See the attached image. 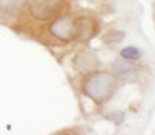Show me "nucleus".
<instances>
[{
    "instance_id": "1",
    "label": "nucleus",
    "mask_w": 155,
    "mask_h": 135,
    "mask_svg": "<svg viewBox=\"0 0 155 135\" xmlns=\"http://www.w3.org/2000/svg\"><path fill=\"white\" fill-rule=\"evenodd\" d=\"M117 88V82L115 77L107 72H95L90 74L87 78L84 80L82 90L84 94L90 98L95 104H105L112 95L115 94Z\"/></svg>"
},
{
    "instance_id": "2",
    "label": "nucleus",
    "mask_w": 155,
    "mask_h": 135,
    "mask_svg": "<svg viewBox=\"0 0 155 135\" xmlns=\"http://www.w3.org/2000/svg\"><path fill=\"white\" fill-rule=\"evenodd\" d=\"M48 34L60 42H72L77 40V18L70 17V15H57L52 18L50 25H48Z\"/></svg>"
},
{
    "instance_id": "3",
    "label": "nucleus",
    "mask_w": 155,
    "mask_h": 135,
    "mask_svg": "<svg viewBox=\"0 0 155 135\" xmlns=\"http://www.w3.org/2000/svg\"><path fill=\"white\" fill-rule=\"evenodd\" d=\"M65 5V0H30L28 12L37 20H50L64 12Z\"/></svg>"
},
{
    "instance_id": "4",
    "label": "nucleus",
    "mask_w": 155,
    "mask_h": 135,
    "mask_svg": "<svg viewBox=\"0 0 155 135\" xmlns=\"http://www.w3.org/2000/svg\"><path fill=\"white\" fill-rule=\"evenodd\" d=\"M75 18H77V30H78L77 40H90L97 32V22L88 15H80V17Z\"/></svg>"
},
{
    "instance_id": "5",
    "label": "nucleus",
    "mask_w": 155,
    "mask_h": 135,
    "mask_svg": "<svg viewBox=\"0 0 155 135\" xmlns=\"http://www.w3.org/2000/svg\"><path fill=\"white\" fill-rule=\"evenodd\" d=\"M25 0H0V12L2 14H14L22 8Z\"/></svg>"
},
{
    "instance_id": "6",
    "label": "nucleus",
    "mask_w": 155,
    "mask_h": 135,
    "mask_svg": "<svg viewBox=\"0 0 155 135\" xmlns=\"http://www.w3.org/2000/svg\"><path fill=\"white\" fill-rule=\"evenodd\" d=\"M120 57L127 62H135L142 57V50L137 47H127V48H122L120 52Z\"/></svg>"
},
{
    "instance_id": "7",
    "label": "nucleus",
    "mask_w": 155,
    "mask_h": 135,
    "mask_svg": "<svg viewBox=\"0 0 155 135\" xmlns=\"http://www.w3.org/2000/svg\"><path fill=\"white\" fill-rule=\"evenodd\" d=\"M114 70H115V75H118V77H127L132 72V68L128 67L127 62H118V64L114 65Z\"/></svg>"
},
{
    "instance_id": "8",
    "label": "nucleus",
    "mask_w": 155,
    "mask_h": 135,
    "mask_svg": "<svg viewBox=\"0 0 155 135\" xmlns=\"http://www.w3.org/2000/svg\"><path fill=\"white\" fill-rule=\"evenodd\" d=\"M125 37V32H108V34L104 35V40L107 42V44H112V42H120L122 38Z\"/></svg>"
},
{
    "instance_id": "9",
    "label": "nucleus",
    "mask_w": 155,
    "mask_h": 135,
    "mask_svg": "<svg viewBox=\"0 0 155 135\" xmlns=\"http://www.w3.org/2000/svg\"><path fill=\"white\" fill-rule=\"evenodd\" d=\"M153 27H155V5H153Z\"/></svg>"
}]
</instances>
